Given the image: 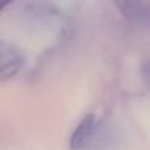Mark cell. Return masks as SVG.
Masks as SVG:
<instances>
[{
  "instance_id": "cell-2",
  "label": "cell",
  "mask_w": 150,
  "mask_h": 150,
  "mask_svg": "<svg viewBox=\"0 0 150 150\" xmlns=\"http://www.w3.org/2000/svg\"><path fill=\"white\" fill-rule=\"evenodd\" d=\"M23 68V57L16 49L0 42V81L10 79Z\"/></svg>"
},
{
  "instance_id": "cell-3",
  "label": "cell",
  "mask_w": 150,
  "mask_h": 150,
  "mask_svg": "<svg viewBox=\"0 0 150 150\" xmlns=\"http://www.w3.org/2000/svg\"><path fill=\"white\" fill-rule=\"evenodd\" d=\"M121 13L132 23L150 28V4L149 2H120L116 4Z\"/></svg>"
},
{
  "instance_id": "cell-1",
  "label": "cell",
  "mask_w": 150,
  "mask_h": 150,
  "mask_svg": "<svg viewBox=\"0 0 150 150\" xmlns=\"http://www.w3.org/2000/svg\"><path fill=\"white\" fill-rule=\"evenodd\" d=\"M103 124L98 121V118L95 115H87L74 129L69 145L73 150L95 149L103 140Z\"/></svg>"
},
{
  "instance_id": "cell-5",
  "label": "cell",
  "mask_w": 150,
  "mask_h": 150,
  "mask_svg": "<svg viewBox=\"0 0 150 150\" xmlns=\"http://www.w3.org/2000/svg\"><path fill=\"white\" fill-rule=\"evenodd\" d=\"M2 7H5V4H4V2H0V8H2Z\"/></svg>"
},
{
  "instance_id": "cell-4",
  "label": "cell",
  "mask_w": 150,
  "mask_h": 150,
  "mask_svg": "<svg viewBox=\"0 0 150 150\" xmlns=\"http://www.w3.org/2000/svg\"><path fill=\"white\" fill-rule=\"evenodd\" d=\"M144 78H145L147 84L150 86V60L144 65Z\"/></svg>"
}]
</instances>
